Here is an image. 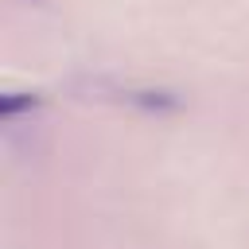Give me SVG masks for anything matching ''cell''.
I'll use <instances>...</instances> for the list:
<instances>
[{"label": "cell", "mask_w": 249, "mask_h": 249, "mask_svg": "<svg viewBox=\"0 0 249 249\" xmlns=\"http://www.w3.org/2000/svg\"><path fill=\"white\" fill-rule=\"evenodd\" d=\"M31 105H35L31 93H4L0 97V117H16L19 109H31Z\"/></svg>", "instance_id": "cell-1"}]
</instances>
